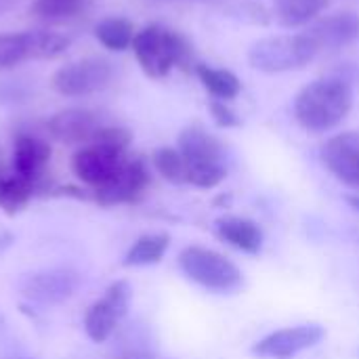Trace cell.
Wrapping results in <instances>:
<instances>
[{"label": "cell", "mask_w": 359, "mask_h": 359, "mask_svg": "<svg viewBox=\"0 0 359 359\" xmlns=\"http://www.w3.org/2000/svg\"><path fill=\"white\" fill-rule=\"evenodd\" d=\"M353 107V84L341 76H324L303 86L294 99V118L309 133L337 128Z\"/></svg>", "instance_id": "obj_1"}, {"label": "cell", "mask_w": 359, "mask_h": 359, "mask_svg": "<svg viewBox=\"0 0 359 359\" xmlns=\"http://www.w3.org/2000/svg\"><path fill=\"white\" fill-rule=\"evenodd\" d=\"M133 53L145 76L154 80L166 78L172 67H189L194 59L187 38L158 23L145 25L135 34Z\"/></svg>", "instance_id": "obj_2"}, {"label": "cell", "mask_w": 359, "mask_h": 359, "mask_svg": "<svg viewBox=\"0 0 359 359\" xmlns=\"http://www.w3.org/2000/svg\"><path fill=\"white\" fill-rule=\"evenodd\" d=\"M187 168V183L200 189H212L227 177L225 149L221 141L204 126L191 124L181 130L179 147Z\"/></svg>", "instance_id": "obj_3"}, {"label": "cell", "mask_w": 359, "mask_h": 359, "mask_svg": "<svg viewBox=\"0 0 359 359\" xmlns=\"http://www.w3.org/2000/svg\"><path fill=\"white\" fill-rule=\"evenodd\" d=\"M318 53L320 50L307 32L282 34L257 40L248 50V63L265 74H284L305 67Z\"/></svg>", "instance_id": "obj_4"}, {"label": "cell", "mask_w": 359, "mask_h": 359, "mask_svg": "<svg viewBox=\"0 0 359 359\" xmlns=\"http://www.w3.org/2000/svg\"><path fill=\"white\" fill-rule=\"evenodd\" d=\"M179 267L191 282L212 292H236L244 284V276L236 263L204 246L183 248L179 255Z\"/></svg>", "instance_id": "obj_5"}, {"label": "cell", "mask_w": 359, "mask_h": 359, "mask_svg": "<svg viewBox=\"0 0 359 359\" xmlns=\"http://www.w3.org/2000/svg\"><path fill=\"white\" fill-rule=\"evenodd\" d=\"M114 80V65L103 57H86L59 67L50 86L63 97H88L107 88Z\"/></svg>", "instance_id": "obj_6"}, {"label": "cell", "mask_w": 359, "mask_h": 359, "mask_svg": "<svg viewBox=\"0 0 359 359\" xmlns=\"http://www.w3.org/2000/svg\"><path fill=\"white\" fill-rule=\"evenodd\" d=\"M130 305V284L120 280L114 282L101 301H97L84 318V330L88 334V339L93 343H105L114 330L118 328V324L124 320L126 311Z\"/></svg>", "instance_id": "obj_7"}, {"label": "cell", "mask_w": 359, "mask_h": 359, "mask_svg": "<svg viewBox=\"0 0 359 359\" xmlns=\"http://www.w3.org/2000/svg\"><path fill=\"white\" fill-rule=\"evenodd\" d=\"M151 175L143 158H128L122 170L103 187L93 191V200L99 206H118V204H135L143 198L149 187Z\"/></svg>", "instance_id": "obj_8"}, {"label": "cell", "mask_w": 359, "mask_h": 359, "mask_svg": "<svg viewBox=\"0 0 359 359\" xmlns=\"http://www.w3.org/2000/svg\"><path fill=\"white\" fill-rule=\"evenodd\" d=\"M126 160V154L88 143L72 156V170L82 183L97 189L107 185L122 170Z\"/></svg>", "instance_id": "obj_9"}, {"label": "cell", "mask_w": 359, "mask_h": 359, "mask_svg": "<svg viewBox=\"0 0 359 359\" xmlns=\"http://www.w3.org/2000/svg\"><path fill=\"white\" fill-rule=\"evenodd\" d=\"M326 337V330L318 324H303V326H294V328H284L278 330L265 339H261L252 351L259 358L269 359H290L299 355L305 349L316 347L318 343H322V339Z\"/></svg>", "instance_id": "obj_10"}, {"label": "cell", "mask_w": 359, "mask_h": 359, "mask_svg": "<svg viewBox=\"0 0 359 359\" xmlns=\"http://www.w3.org/2000/svg\"><path fill=\"white\" fill-rule=\"evenodd\" d=\"M324 166L347 187L359 189V133L347 130L330 137L322 147Z\"/></svg>", "instance_id": "obj_11"}, {"label": "cell", "mask_w": 359, "mask_h": 359, "mask_svg": "<svg viewBox=\"0 0 359 359\" xmlns=\"http://www.w3.org/2000/svg\"><path fill=\"white\" fill-rule=\"evenodd\" d=\"M101 126L99 114L86 107H65L46 122L48 135L65 145H88Z\"/></svg>", "instance_id": "obj_12"}, {"label": "cell", "mask_w": 359, "mask_h": 359, "mask_svg": "<svg viewBox=\"0 0 359 359\" xmlns=\"http://www.w3.org/2000/svg\"><path fill=\"white\" fill-rule=\"evenodd\" d=\"M78 282V276L69 269H48L25 276L21 282V292L36 303L55 305L69 299L76 292Z\"/></svg>", "instance_id": "obj_13"}, {"label": "cell", "mask_w": 359, "mask_h": 359, "mask_svg": "<svg viewBox=\"0 0 359 359\" xmlns=\"http://www.w3.org/2000/svg\"><path fill=\"white\" fill-rule=\"evenodd\" d=\"M48 162H50V145L44 139L36 135H27V133L17 135L15 145H13L15 175L27 179L34 185V189H38Z\"/></svg>", "instance_id": "obj_14"}, {"label": "cell", "mask_w": 359, "mask_h": 359, "mask_svg": "<svg viewBox=\"0 0 359 359\" xmlns=\"http://www.w3.org/2000/svg\"><path fill=\"white\" fill-rule=\"evenodd\" d=\"M307 34L316 42L318 50L343 48L359 38V15L345 11V13H334V15L322 17L309 27Z\"/></svg>", "instance_id": "obj_15"}, {"label": "cell", "mask_w": 359, "mask_h": 359, "mask_svg": "<svg viewBox=\"0 0 359 359\" xmlns=\"http://www.w3.org/2000/svg\"><path fill=\"white\" fill-rule=\"evenodd\" d=\"M217 231L219 238L225 240L229 246L248 252V255H257L263 248V231L261 227L244 217H221L217 221Z\"/></svg>", "instance_id": "obj_16"}, {"label": "cell", "mask_w": 359, "mask_h": 359, "mask_svg": "<svg viewBox=\"0 0 359 359\" xmlns=\"http://www.w3.org/2000/svg\"><path fill=\"white\" fill-rule=\"evenodd\" d=\"M196 76L200 78L202 86L215 99H221V101L236 99L240 95V90H242L240 78L233 72L223 69V67H210L206 63H198L196 65Z\"/></svg>", "instance_id": "obj_17"}, {"label": "cell", "mask_w": 359, "mask_h": 359, "mask_svg": "<svg viewBox=\"0 0 359 359\" xmlns=\"http://www.w3.org/2000/svg\"><path fill=\"white\" fill-rule=\"evenodd\" d=\"M170 246V236L168 233H147L141 236L124 255V265L126 267H145V265H156L162 261Z\"/></svg>", "instance_id": "obj_18"}, {"label": "cell", "mask_w": 359, "mask_h": 359, "mask_svg": "<svg viewBox=\"0 0 359 359\" xmlns=\"http://www.w3.org/2000/svg\"><path fill=\"white\" fill-rule=\"evenodd\" d=\"M326 6L328 0H276L273 15L284 27H301L311 23Z\"/></svg>", "instance_id": "obj_19"}, {"label": "cell", "mask_w": 359, "mask_h": 359, "mask_svg": "<svg viewBox=\"0 0 359 359\" xmlns=\"http://www.w3.org/2000/svg\"><path fill=\"white\" fill-rule=\"evenodd\" d=\"M135 25L126 17H105L95 25V38L109 50L122 53L133 46Z\"/></svg>", "instance_id": "obj_20"}, {"label": "cell", "mask_w": 359, "mask_h": 359, "mask_svg": "<svg viewBox=\"0 0 359 359\" xmlns=\"http://www.w3.org/2000/svg\"><path fill=\"white\" fill-rule=\"evenodd\" d=\"M34 194H36V189L27 179H23L19 175L4 177L0 181V208H2V212H6L8 217H15L17 212H21L29 204Z\"/></svg>", "instance_id": "obj_21"}, {"label": "cell", "mask_w": 359, "mask_h": 359, "mask_svg": "<svg viewBox=\"0 0 359 359\" xmlns=\"http://www.w3.org/2000/svg\"><path fill=\"white\" fill-rule=\"evenodd\" d=\"M32 59V32L0 34V72Z\"/></svg>", "instance_id": "obj_22"}, {"label": "cell", "mask_w": 359, "mask_h": 359, "mask_svg": "<svg viewBox=\"0 0 359 359\" xmlns=\"http://www.w3.org/2000/svg\"><path fill=\"white\" fill-rule=\"evenodd\" d=\"M154 166L166 181H170L175 185L187 183V168H185V160L179 149L160 147L154 154Z\"/></svg>", "instance_id": "obj_23"}, {"label": "cell", "mask_w": 359, "mask_h": 359, "mask_svg": "<svg viewBox=\"0 0 359 359\" xmlns=\"http://www.w3.org/2000/svg\"><path fill=\"white\" fill-rule=\"evenodd\" d=\"M69 46V38L57 32H32V59H55Z\"/></svg>", "instance_id": "obj_24"}, {"label": "cell", "mask_w": 359, "mask_h": 359, "mask_svg": "<svg viewBox=\"0 0 359 359\" xmlns=\"http://www.w3.org/2000/svg\"><path fill=\"white\" fill-rule=\"evenodd\" d=\"M84 8V0H34L29 13L42 19H67Z\"/></svg>", "instance_id": "obj_25"}, {"label": "cell", "mask_w": 359, "mask_h": 359, "mask_svg": "<svg viewBox=\"0 0 359 359\" xmlns=\"http://www.w3.org/2000/svg\"><path fill=\"white\" fill-rule=\"evenodd\" d=\"M130 141H133V133L124 126H101L97 135L90 139V143L120 151V154H126Z\"/></svg>", "instance_id": "obj_26"}, {"label": "cell", "mask_w": 359, "mask_h": 359, "mask_svg": "<svg viewBox=\"0 0 359 359\" xmlns=\"http://www.w3.org/2000/svg\"><path fill=\"white\" fill-rule=\"evenodd\" d=\"M210 116L217 122V126H221V128H236L242 124L240 116L227 105V101H221V99L210 101Z\"/></svg>", "instance_id": "obj_27"}, {"label": "cell", "mask_w": 359, "mask_h": 359, "mask_svg": "<svg viewBox=\"0 0 359 359\" xmlns=\"http://www.w3.org/2000/svg\"><path fill=\"white\" fill-rule=\"evenodd\" d=\"M238 11L242 13V17H244V19H248V21H252V23H261V25H265V23L269 21L267 11H265L261 4H257V2H244L242 6H238Z\"/></svg>", "instance_id": "obj_28"}, {"label": "cell", "mask_w": 359, "mask_h": 359, "mask_svg": "<svg viewBox=\"0 0 359 359\" xmlns=\"http://www.w3.org/2000/svg\"><path fill=\"white\" fill-rule=\"evenodd\" d=\"M17 0H0V13H4L6 8H11Z\"/></svg>", "instance_id": "obj_29"}, {"label": "cell", "mask_w": 359, "mask_h": 359, "mask_svg": "<svg viewBox=\"0 0 359 359\" xmlns=\"http://www.w3.org/2000/svg\"><path fill=\"white\" fill-rule=\"evenodd\" d=\"M347 202H349L355 210H359V196H347Z\"/></svg>", "instance_id": "obj_30"}, {"label": "cell", "mask_w": 359, "mask_h": 359, "mask_svg": "<svg viewBox=\"0 0 359 359\" xmlns=\"http://www.w3.org/2000/svg\"><path fill=\"white\" fill-rule=\"evenodd\" d=\"M6 175H4V158H2V147H0V181L4 179Z\"/></svg>", "instance_id": "obj_31"}]
</instances>
